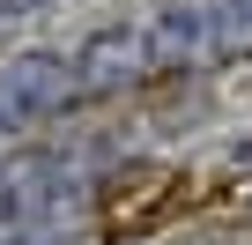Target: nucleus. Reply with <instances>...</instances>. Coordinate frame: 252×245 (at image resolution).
Masks as SVG:
<instances>
[{"label":"nucleus","instance_id":"f257e3e1","mask_svg":"<svg viewBox=\"0 0 252 245\" xmlns=\"http://www.w3.org/2000/svg\"><path fill=\"white\" fill-rule=\"evenodd\" d=\"M60 111H74L67 52L30 45V52H8V60H0V141H8V134H30V127H45V119H60Z\"/></svg>","mask_w":252,"mask_h":245},{"label":"nucleus","instance_id":"f03ea898","mask_svg":"<svg viewBox=\"0 0 252 245\" xmlns=\"http://www.w3.org/2000/svg\"><path fill=\"white\" fill-rule=\"evenodd\" d=\"M67 74H74V104H104V97H126L134 82H149V37L141 23H96L74 52H67Z\"/></svg>","mask_w":252,"mask_h":245},{"label":"nucleus","instance_id":"7ed1b4c3","mask_svg":"<svg viewBox=\"0 0 252 245\" xmlns=\"http://www.w3.org/2000/svg\"><path fill=\"white\" fill-rule=\"evenodd\" d=\"M0 37H8V15H0Z\"/></svg>","mask_w":252,"mask_h":245}]
</instances>
